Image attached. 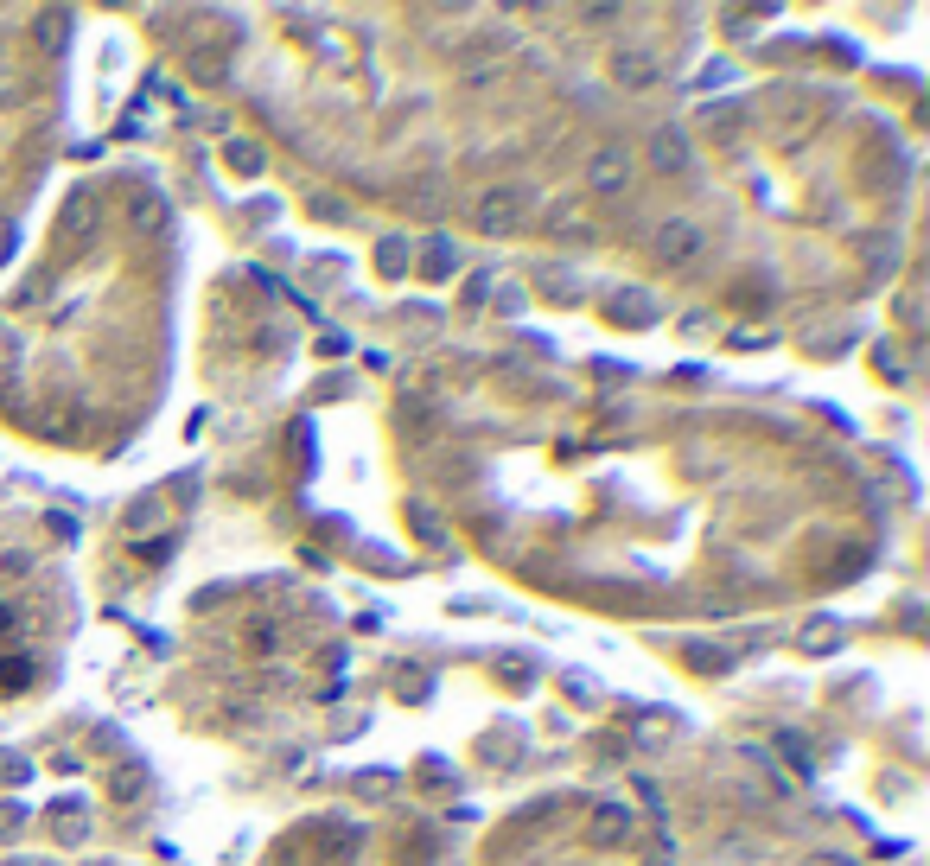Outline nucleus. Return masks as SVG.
<instances>
[{
    "instance_id": "1",
    "label": "nucleus",
    "mask_w": 930,
    "mask_h": 866,
    "mask_svg": "<svg viewBox=\"0 0 930 866\" xmlns=\"http://www.w3.org/2000/svg\"><path fill=\"white\" fill-rule=\"evenodd\" d=\"M523 217H529V192L523 185H485L472 204V230L478 236H491V242H504L523 230Z\"/></svg>"
},
{
    "instance_id": "3",
    "label": "nucleus",
    "mask_w": 930,
    "mask_h": 866,
    "mask_svg": "<svg viewBox=\"0 0 930 866\" xmlns=\"http://www.w3.org/2000/svg\"><path fill=\"white\" fill-rule=\"evenodd\" d=\"M96 236H102V198L90 185H77V192L58 204V242L64 249H90Z\"/></svg>"
},
{
    "instance_id": "6",
    "label": "nucleus",
    "mask_w": 930,
    "mask_h": 866,
    "mask_svg": "<svg viewBox=\"0 0 930 866\" xmlns=\"http://www.w3.org/2000/svg\"><path fill=\"white\" fill-rule=\"evenodd\" d=\"M688 160H695V147H688V134L676 128V121L650 134V166H657L663 179H676V172H688Z\"/></svg>"
},
{
    "instance_id": "4",
    "label": "nucleus",
    "mask_w": 930,
    "mask_h": 866,
    "mask_svg": "<svg viewBox=\"0 0 930 866\" xmlns=\"http://www.w3.org/2000/svg\"><path fill=\"white\" fill-rule=\"evenodd\" d=\"M631 179H637V153H631L625 141H606V147H593V160H587V192L612 198V192H625Z\"/></svg>"
},
{
    "instance_id": "5",
    "label": "nucleus",
    "mask_w": 930,
    "mask_h": 866,
    "mask_svg": "<svg viewBox=\"0 0 930 866\" xmlns=\"http://www.w3.org/2000/svg\"><path fill=\"white\" fill-rule=\"evenodd\" d=\"M625 841H631V809L625 803H593L587 809V847L612 854V847H625Z\"/></svg>"
},
{
    "instance_id": "10",
    "label": "nucleus",
    "mask_w": 930,
    "mask_h": 866,
    "mask_svg": "<svg viewBox=\"0 0 930 866\" xmlns=\"http://www.w3.org/2000/svg\"><path fill=\"white\" fill-rule=\"evenodd\" d=\"M13 242H20V223H13V217H0V262L13 255Z\"/></svg>"
},
{
    "instance_id": "2",
    "label": "nucleus",
    "mask_w": 930,
    "mask_h": 866,
    "mask_svg": "<svg viewBox=\"0 0 930 866\" xmlns=\"http://www.w3.org/2000/svg\"><path fill=\"white\" fill-rule=\"evenodd\" d=\"M650 249H657V262L663 268H695L701 255H708V230H701L695 217H663L657 223V236H650Z\"/></svg>"
},
{
    "instance_id": "11",
    "label": "nucleus",
    "mask_w": 930,
    "mask_h": 866,
    "mask_svg": "<svg viewBox=\"0 0 930 866\" xmlns=\"http://www.w3.org/2000/svg\"><path fill=\"white\" fill-rule=\"evenodd\" d=\"M20 866H32V860H20Z\"/></svg>"
},
{
    "instance_id": "9",
    "label": "nucleus",
    "mask_w": 930,
    "mask_h": 866,
    "mask_svg": "<svg viewBox=\"0 0 930 866\" xmlns=\"http://www.w3.org/2000/svg\"><path fill=\"white\" fill-rule=\"evenodd\" d=\"M64 26H71L64 13H45V20H39V45H45V51H58V45H64Z\"/></svg>"
},
{
    "instance_id": "8",
    "label": "nucleus",
    "mask_w": 930,
    "mask_h": 866,
    "mask_svg": "<svg viewBox=\"0 0 930 866\" xmlns=\"http://www.w3.org/2000/svg\"><path fill=\"white\" fill-rule=\"evenodd\" d=\"M109 796H115V803H141V796H147V765L122 758V765L109 771Z\"/></svg>"
},
{
    "instance_id": "7",
    "label": "nucleus",
    "mask_w": 930,
    "mask_h": 866,
    "mask_svg": "<svg viewBox=\"0 0 930 866\" xmlns=\"http://www.w3.org/2000/svg\"><path fill=\"white\" fill-rule=\"evenodd\" d=\"M612 83H625V90H650V83H657V58H650L644 45H618L612 51Z\"/></svg>"
}]
</instances>
